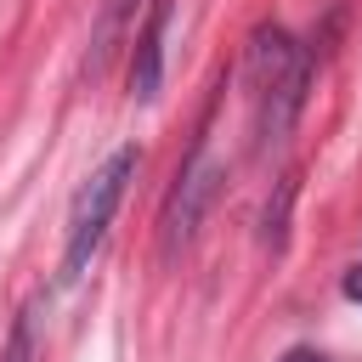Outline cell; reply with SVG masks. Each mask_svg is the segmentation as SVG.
Listing matches in <instances>:
<instances>
[{
  "mask_svg": "<svg viewBox=\"0 0 362 362\" xmlns=\"http://www.w3.org/2000/svg\"><path fill=\"white\" fill-rule=\"evenodd\" d=\"M283 362H328V356H322V351H305V345H300V351H288Z\"/></svg>",
  "mask_w": 362,
  "mask_h": 362,
  "instance_id": "9",
  "label": "cell"
},
{
  "mask_svg": "<svg viewBox=\"0 0 362 362\" xmlns=\"http://www.w3.org/2000/svg\"><path fill=\"white\" fill-rule=\"evenodd\" d=\"M294 181H300V175L288 170V175L277 181V204H266V243H272V249H283V221H288V198H294Z\"/></svg>",
  "mask_w": 362,
  "mask_h": 362,
  "instance_id": "7",
  "label": "cell"
},
{
  "mask_svg": "<svg viewBox=\"0 0 362 362\" xmlns=\"http://www.w3.org/2000/svg\"><path fill=\"white\" fill-rule=\"evenodd\" d=\"M243 74H249V96H255V141L272 147V141L288 136V124L305 107L311 51L294 34H283V28H255L249 57H243Z\"/></svg>",
  "mask_w": 362,
  "mask_h": 362,
  "instance_id": "1",
  "label": "cell"
},
{
  "mask_svg": "<svg viewBox=\"0 0 362 362\" xmlns=\"http://www.w3.org/2000/svg\"><path fill=\"white\" fill-rule=\"evenodd\" d=\"M136 164H141V153H136V147H119V153H107V164L90 170V181L74 192V209H68V243H62V277H79V272L90 266V255L102 249L107 221H113L124 187L136 181Z\"/></svg>",
  "mask_w": 362,
  "mask_h": 362,
  "instance_id": "2",
  "label": "cell"
},
{
  "mask_svg": "<svg viewBox=\"0 0 362 362\" xmlns=\"http://www.w3.org/2000/svg\"><path fill=\"white\" fill-rule=\"evenodd\" d=\"M170 17L175 6L170 0H153L141 28H136V51H130V96L136 102H153L158 85H164V34H170Z\"/></svg>",
  "mask_w": 362,
  "mask_h": 362,
  "instance_id": "4",
  "label": "cell"
},
{
  "mask_svg": "<svg viewBox=\"0 0 362 362\" xmlns=\"http://www.w3.org/2000/svg\"><path fill=\"white\" fill-rule=\"evenodd\" d=\"M339 288H345V300H356V305H362V266H351V272H345V283H339Z\"/></svg>",
  "mask_w": 362,
  "mask_h": 362,
  "instance_id": "8",
  "label": "cell"
},
{
  "mask_svg": "<svg viewBox=\"0 0 362 362\" xmlns=\"http://www.w3.org/2000/svg\"><path fill=\"white\" fill-rule=\"evenodd\" d=\"M130 23H136V0H102V17H96V28H90V51H85V79H96V74L107 68V57H113L119 40L130 34Z\"/></svg>",
  "mask_w": 362,
  "mask_h": 362,
  "instance_id": "5",
  "label": "cell"
},
{
  "mask_svg": "<svg viewBox=\"0 0 362 362\" xmlns=\"http://www.w3.org/2000/svg\"><path fill=\"white\" fill-rule=\"evenodd\" d=\"M221 181H226V164L209 158V147L198 141V153L181 164V175H175V187H170V198H164V215H158V249H164V260H175V255L198 238V221H204V209L215 204Z\"/></svg>",
  "mask_w": 362,
  "mask_h": 362,
  "instance_id": "3",
  "label": "cell"
},
{
  "mask_svg": "<svg viewBox=\"0 0 362 362\" xmlns=\"http://www.w3.org/2000/svg\"><path fill=\"white\" fill-rule=\"evenodd\" d=\"M34 356H40V305H23L0 345V362H34Z\"/></svg>",
  "mask_w": 362,
  "mask_h": 362,
  "instance_id": "6",
  "label": "cell"
}]
</instances>
